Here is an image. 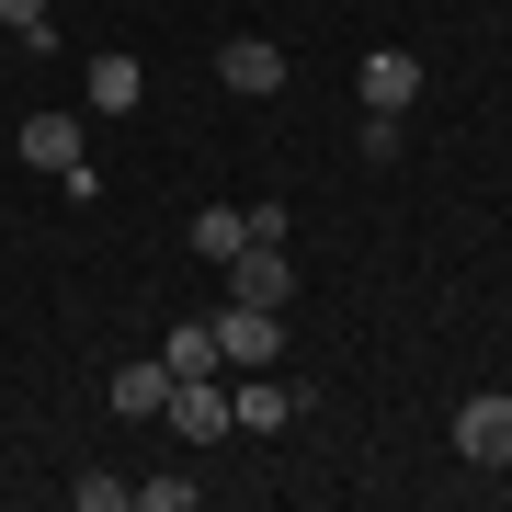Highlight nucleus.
I'll use <instances>...</instances> for the list:
<instances>
[{"mask_svg": "<svg viewBox=\"0 0 512 512\" xmlns=\"http://www.w3.org/2000/svg\"><path fill=\"white\" fill-rule=\"evenodd\" d=\"M217 353H228V376L274 365V353H285V308H251V296H228V308H217Z\"/></svg>", "mask_w": 512, "mask_h": 512, "instance_id": "nucleus-1", "label": "nucleus"}, {"mask_svg": "<svg viewBox=\"0 0 512 512\" xmlns=\"http://www.w3.org/2000/svg\"><path fill=\"white\" fill-rule=\"evenodd\" d=\"M456 456H467V467H490V478L512 467V387H490V399H467V410H456Z\"/></svg>", "mask_w": 512, "mask_h": 512, "instance_id": "nucleus-2", "label": "nucleus"}, {"mask_svg": "<svg viewBox=\"0 0 512 512\" xmlns=\"http://www.w3.org/2000/svg\"><path fill=\"white\" fill-rule=\"evenodd\" d=\"M228 410H239V433H285V421L308 410V387H285L274 365H251V376H228Z\"/></svg>", "mask_w": 512, "mask_h": 512, "instance_id": "nucleus-3", "label": "nucleus"}, {"mask_svg": "<svg viewBox=\"0 0 512 512\" xmlns=\"http://www.w3.org/2000/svg\"><path fill=\"white\" fill-rule=\"evenodd\" d=\"M353 103H365V114H410L421 103V57L410 46H376L365 69H353Z\"/></svg>", "mask_w": 512, "mask_h": 512, "instance_id": "nucleus-4", "label": "nucleus"}, {"mask_svg": "<svg viewBox=\"0 0 512 512\" xmlns=\"http://www.w3.org/2000/svg\"><path fill=\"white\" fill-rule=\"evenodd\" d=\"M160 421H183V444H228V433H239V410H228V376H183Z\"/></svg>", "mask_w": 512, "mask_h": 512, "instance_id": "nucleus-5", "label": "nucleus"}, {"mask_svg": "<svg viewBox=\"0 0 512 512\" xmlns=\"http://www.w3.org/2000/svg\"><path fill=\"white\" fill-rule=\"evenodd\" d=\"M217 80H228L239 103L285 92V46H274V35H228V46H217Z\"/></svg>", "mask_w": 512, "mask_h": 512, "instance_id": "nucleus-6", "label": "nucleus"}, {"mask_svg": "<svg viewBox=\"0 0 512 512\" xmlns=\"http://www.w3.org/2000/svg\"><path fill=\"white\" fill-rule=\"evenodd\" d=\"M217 274H228V296H251V308H285V296H296V274H285V251H262V239H251V251H228Z\"/></svg>", "mask_w": 512, "mask_h": 512, "instance_id": "nucleus-7", "label": "nucleus"}, {"mask_svg": "<svg viewBox=\"0 0 512 512\" xmlns=\"http://www.w3.org/2000/svg\"><path fill=\"white\" fill-rule=\"evenodd\" d=\"M103 399L126 410V421H160V410H171V365H160V353H137V365L103 376Z\"/></svg>", "mask_w": 512, "mask_h": 512, "instance_id": "nucleus-8", "label": "nucleus"}, {"mask_svg": "<svg viewBox=\"0 0 512 512\" xmlns=\"http://www.w3.org/2000/svg\"><path fill=\"white\" fill-rule=\"evenodd\" d=\"M23 160H35L46 183H57V171H80V160H92V148H80V114H23Z\"/></svg>", "mask_w": 512, "mask_h": 512, "instance_id": "nucleus-9", "label": "nucleus"}, {"mask_svg": "<svg viewBox=\"0 0 512 512\" xmlns=\"http://www.w3.org/2000/svg\"><path fill=\"white\" fill-rule=\"evenodd\" d=\"M160 365H171V387H183V376H228V353H217V319H183V330L160 342Z\"/></svg>", "mask_w": 512, "mask_h": 512, "instance_id": "nucleus-10", "label": "nucleus"}, {"mask_svg": "<svg viewBox=\"0 0 512 512\" xmlns=\"http://www.w3.org/2000/svg\"><path fill=\"white\" fill-rule=\"evenodd\" d=\"M148 103V69L137 57H92V114H137Z\"/></svg>", "mask_w": 512, "mask_h": 512, "instance_id": "nucleus-11", "label": "nucleus"}, {"mask_svg": "<svg viewBox=\"0 0 512 512\" xmlns=\"http://www.w3.org/2000/svg\"><path fill=\"white\" fill-rule=\"evenodd\" d=\"M194 251H205V262L251 251V217H239V205H194Z\"/></svg>", "mask_w": 512, "mask_h": 512, "instance_id": "nucleus-12", "label": "nucleus"}, {"mask_svg": "<svg viewBox=\"0 0 512 512\" xmlns=\"http://www.w3.org/2000/svg\"><path fill=\"white\" fill-rule=\"evenodd\" d=\"M46 12H57V0H0V23H12L23 46H57V23H46Z\"/></svg>", "mask_w": 512, "mask_h": 512, "instance_id": "nucleus-13", "label": "nucleus"}, {"mask_svg": "<svg viewBox=\"0 0 512 512\" xmlns=\"http://www.w3.org/2000/svg\"><path fill=\"white\" fill-rule=\"evenodd\" d=\"M126 501H148V512H194L205 490H194V478H137V490H126Z\"/></svg>", "mask_w": 512, "mask_h": 512, "instance_id": "nucleus-14", "label": "nucleus"}, {"mask_svg": "<svg viewBox=\"0 0 512 512\" xmlns=\"http://www.w3.org/2000/svg\"><path fill=\"white\" fill-rule=\"evenodd\" d=\"M353 137H365V171H387V160H399V114H365Z\"/></svg>", "mask_w": 512, "mask_h": 512, "instance_id": "nucleus-15", "label": "nucleus"}, {"mask_svg": "<svg viewBox=\"0 0 512 512\" xmlns=\"http://www.w3.org/2000/svg\"><path fill=\"white\" fill-rule=\"evenodd\" d=\"M69 501H80V512H126V478H103V467H92V478H69Z\"/></svg>", "mask_w": 512, "mask_h": 512, "instance_id": "nucleus-16", "label": "nucleus"}, {"mask_svg": "<svg viewBox=\"0 0 512 512\" xmlns=\"http://www.w3.org/2000/svg\"><path fill=\"white\" fill-rule=\"evenodd\" d=\"M421 12H433V0H421Z\"/></svg>", "mask_w": 512, "mask_h": 512, "instance_id": "nucleus-17", "label": "nucleus"}, {"mask_svg": "<svg viewBox=\"0 0 512 512\" xmlns=\"http://www.w3.org/2000/svg\"><path fill=\"white\" fill-rule=\"evenodd\" d=\"M501 478H512V467H501Z\"/></svg>", "mask_w": 512, "mask_h": 512, "instance_id": "nucleus-18", "label": "nucleus"}]
</instances>
